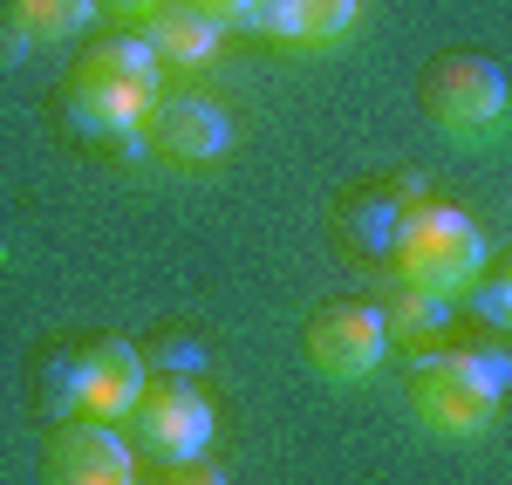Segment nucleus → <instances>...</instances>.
Returning <instances> with one entry per match:
<instances>
[{
	"mask_svg": "<svg viewBox=\"0 0 512 485\" xmlns=\"http://www.w3.org/2000/svg\"><path fill=\"white\" fill-rule=\"evenodd\" d=\"M144 390H151V363L123 335H96V342L69 349L62 356V383H55L62 410L69 417H96V424H130Z\"/></svg>",
	"mask_w": 512,
	"mask_h": 485,
	"instance_id": "nucleus-5",
	"label": "nucleus"
},
{
	"mask_svg": "<svg viewBox=\"0 0 512 485\" xmlns=\"http://www.w3.org/2000/svg\"><path fill=\"white\" fill-rule=\"evenodd\" d=\"M137 35L151 41V55H158L164 69L198 76V69H212V62H219V48H226V21H219V14H205L198 0H164Z\"/></svg>",
	"mask_w": 512,
	"mask_h": 485,
	"instance_id": "nucleus-12",
	"label": "nucleus"
},
{
	"mask_svg": "<svg viewBox=\"0 0 512 485\" xmlns=\"http://www.w3.org/2000/svg\"><path fill=\"white\" fill-rule=\"evenodd\" d=\"M212 431H219V410L212 397L185 383V376H158L144 390V404L130 410V445L144 451L151 465H185V458H205L212 451Z\"/></svg>",
	"mask_w": 512,
	"mask_h": 485,
	"instance_id": "nucleus-7",
	"label": "nucleus"
},
{
	"mask_svg": "<svg viewBox=\"0 0 512 485\" xmlns=\"http://www.w3.org/2000/svg\"><path fill=\"white\" fill-rule=\"evenodd\" d=\"M444 315H451V301H444V294H424V287H403V281H396V294L383 301L390 342H417V349H424V335L444 328Z\"/></svg>",
	"mask_w": 512,
	"mask_h": 485,
	"instance_id": "nucleus-14",
	"label": "nucleus"
},
{
	"mask_svg": "<svg viewBox=\"0 0 512 485\" xmlns=\"http://www.w3.org/2000/svg\"><path fill=\"white\" fill-rule=\"evenodd\" d=\"M478 301H485V315L512 335V253L492 267V281H478Z\"/></svg>",
	"mask_w": 512,
	"mask_h": 485,
	"instance_id": "nucleus-15",
	"label": "nucleus"
},
{
	"mask_svg": "<svg viewBox=\"0 0 512 485\" xmlns=\"http://www.w3.org/2000/svg\"><path fill=\"white\" fill-rule=\"evenodd\" d=\"M144 137H151V151H158V164H171V171H185V178H198V171H219V164L233 158V117L212 103V96H158V110H151V123H144Z\"/></svg>",
	"mask_w": 512,
	"mask_h": 485,
	"instance_id": "nucleus-8",
	"label": "nucleus"
},
{
	"mask_svg": "<svg viewBox=\"0 0 512 485\" xmlns=\"http://www.w3.org/2000/svg\"><path fill=\"white\" fill-rule=\"evenodd\" d=\"M158 96H164V62L137 28L89 41L82 62L69 69V123L96 144H137Z\"/></svg>",
	"mask_w": 512,
	"mask_h": 485,
	"instance_id": "nucleus-1",
	"label": "nucleus"
},
{
	"mask_svg": "<svg viewBox=\"0 0 512 485\" xmlns=\"http://www.w3.org/2000/svg\"><path fill=\"white\" fill-rule=\"evenodd\" d=\"M198 7H205V14H219L226 28H239V21H253V14H260V0H198Z\"/></svg>",
	"mask_w": 512,
	"mask_h": 485,
	"instance_id": "nucleus-17",
	"label": "nucleus"
},
{
	"mask_svg": "<svg viewBox=\"0 0 512 485\" xmlns=\"http://www.w3.org/2000/svg\"><path fill=\"white\" fill-rule=\"evenodd\" d=\"M96 7L103 0H7V28L28 48H48V41H76L96 21Z\"/></svg>",
	"mask_w": 512,
	"mask_h": 485,
	"instance_id": "nucleus-13",
	"label": "nucleus"
},
{
	"mask_svg": "<svg viewBox=\"0 0 512 485\" xmlns=\"http://www.w3.org/2000/svg\"><path fill=\"white\" fill-rule=\"evenodd\" d=\"M424 199L410 178H376V185H355L349 199H342V212H335V233H342V246L349 253H376V260H390L396 246V226H403V212Z\"/></svg>",
	"mask_w": 512,
	"mask_h": 485,
	"instance_id": "nucleus-11",
	"label": "nucleus"
},
{
	"mask_svg": "<svg viewBox=\"0 0 512 485\" xmlns=\"http://www.w3.org/2000/svg\"><path fill=\"white\" fill-rule=\"evenodd\" d=\"M390 274L403 287H424V294H472L485 281V240H478V219L458 212L444 199H417L396 226V246H390Z\"/></svg>",
	"mask_w": 512,
	"mask_h": 485,
	"instance_id": "nucleus-3",
	"label": "nucleus"
},
{
	"mask_svg": "<svg viewBox=\"0 0 512 485\" xmlns=\"http://www.w3.org/2000/svg\"><path fill=\"white\" fill-rule=\"evenodd\" d=\"M424 117L451 144H499L512 130V82L485 55H437L424 69Z\"/></svg>",
	"mask_w": 512,
	"mask_h": 485,
	"instance_id": "nucleus-4",
	"label": "nucleus"
},
{
	"mask_svg": "<svg viewBox=\"0 0 512 485\" xmlns=\"http://www.w3.org/2000/svg\"><path fill=\"white\" fill-rule=\"evenodd\" d=\"M355 14H362V0H260V14L246 28L294 55H328L355 35Z\"/></svg>",
	"mask_w": 512,
	"mask_h": 485,
	"instance_id": "nucleus-10",
	"label": "nucleus"
},
{
	"mask_svg": "<svg viewBox=\"0 0 512 485\" xmlns=\"http://www.w3.org/2000/svg\"><path fill=\"white\" fill-rule=\"evenodd\" d=\"M103 7H110V14H117V21H130V28H144V21H151V14H158L164 0H103Z\"/></svg>",
	"mask_w": 512,
	"mask_h": 485,
	"instance_id": "nucleus-18",
	"label": "nucleus"
},
{
	"mask_svg": "<svg viewBox=\"0 0 512 485\" xmlns=\"http://www.w3.org/2000/svg\"><path fill=\"white\" fill-rule=\"evenodd\" d=\"M499 404H506V363L492 349H424L410 363V417L444 445L492 431Z\"/></svg>",
	"mask_w": 512,
	"mask_h": 485,
	"instance_id": "nucleus-2",
	"label": "nucleus"
},
{
	"mask_svg": "<svg viewBox=\"0 0 512 485\" xmlns=\"http://www.w3.org/2000/svg\"><path fill=\"white\" fill-rule=\"evenodd\" d=\"M301 356L315 369L321 383H335V390H355V383H369L383 356H390V322H383V301H328L308 315L301 328Z\"/></svg>",
	"mask_w": 512,
	"mask_h": 485,
	"instance_id": "nucleus-6",
	"label": "nucleus"
},
{
	"mask_svg": "<svg viewBox=\"0 0 512 485\" xmlns=\"http://www.w3.org/2000/svg\"><path fill=\"white\" fill-rule=\"evenodd\" d=\"M41 479L48 485H137V445L117 424L62 417L55 438H48V458H41Z\"/></svg>",
	"mask_w": 512,
	"mask_h": 485,
	"instance_id": "nucleus-9",
	"label": "nucleus"
},
{
	"mask_svg": "<svg viewBox=\"0 0 512 485\" xmlns=\"http://www.w3.org/2000/svg\"><path fill=\"white\" fill-rule=\"evenodd\" d=\"M151 485H226V472H219L212 451H205V458H185V465H164Z\"/></svg>",
	"mask_w": 512,
	"mask_h": 485,
	"instance_id": "nucleus-16",
	"label": "nucleus"
}]
</instances>
